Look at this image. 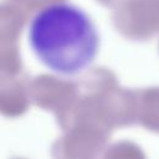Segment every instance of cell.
Returning a JSON list of instances; mask_svg holds the SVG:
<instances>
[{"mask_svg":"<svg viewBox=\"0 0 159 159\" xmlns=\"http://www.w3.org/2000/svg\"><path fill=\"white\" fill-rule=\"evenodd\" d=\"M35 57L52 73L80 75L96 61L101 35L92 17L80 6L61 1L40 9L27 29Z\"/></svg>","mask_w":159,"mask_h":159,"instance_id":"6da1fadb","label":"cell"}]
</instances>
